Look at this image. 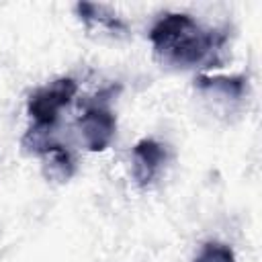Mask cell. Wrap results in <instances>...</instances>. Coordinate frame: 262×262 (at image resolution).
<instances>
[{
	"label": "cell",
	"instance_id": "1",
	"mask_svg": "<svg viewBox=\"0 0 262 262\" xmlns=\"http://www.w3.org/2000/svg\"><path fill=\"white\" fill-rule=\"evenodd\" d=\"M149 41L160 61L176 68H192L209 61L221 49L225 35L203 29L190 14L166 12L154 23Z\"/></svg>",
	"mask_w": 262,
	"mask_h": 262
},
{
	"label": "cell",
	"instance_id": "2",
	"mask_svg": "<svg viewBox=\"0 0 262 262\" xmlns=\"http://www.w3.org/2000/svg\"><path fill=\"white\" fill-rule=\"evenodd\" d=\"M76 92L78 84L74 78H57L51 84L35 90L27 102V113L35 121V127L51 129L59 117V111L70 104Z\"/></svg>",
	"mask_w": 262,
	"mask_h": 262
},
{
	"label": "cell",
	"instance_id": "3",
	"mask_svg": "<svg viewBox=\"0 0 262 262\" xmlns=\"http://www.w3.org/2000/svg\"><path fill=\"white\" fill-rule=\"evenodd\" d=\"M115 129H117V119L115 115L100 104L88 106L80 119H78V133L82 143L90 149V151H102L108 147V143L115 137Z\"/></svg>",
	"mask_w": 262,
	"mask_h": 262
},
{
	"label": "cell",
	"instance_id": "4",
	"mask_svg": "<svg viewBox=\"0 0 262 262\" xmlns=\"http://www.w3.org/2000/svg\"><path fill=\"white\" fill-rule=\"evenodd\" d=\"M166 162V147L151 139H139L131 151V174L139 186H147Z\"/></svg>",
	"mask_w": 262,
	"mask_h": 262
},
{
	"label": "cell",
	"instance_id": "5",
	"mask_svg": "<svg viewBox=\"0 0 262 262\" xmlns=\"http://www.w3.org/2000/svg\"><path fill=\"white\" fill-rule=\"evenodd\" d=\"M76 12H78L80 20L92 31H100V33H108V35H117V37L127 33V25L115 12H111L106 6L80 2V4H76Z\"/></svg>",
	"mask_w": 262,
	"mask_h": 262
},
{
	"label": "cell",
	"instance_id": "6",
	"mask_svg": "<svg viewBox=\"0 0 262 262\" xmlns=\"http://www.w3.org/2000/svg\"><path fill=\"white\" fill-rule=\"evenodd\" d=\"M196 88L223 102H233L244 96L246 90V78L244 76H199Z\"/></svg>",
	"mask_w": 262,
	"mask_h": 262
},
{
	"label": "cell",
	"instance_id": "7",
	"mask_svg": "<svg viewBox=\"0 0 262 262\" xmlns=\"http://www.w3.org/2000/svg\"><path fill=\"white\" fill-rule=\"evenodd\" d=\"M41 160H43V174L49 178V180H55V182H66L74 176L76 172V164H74V158L72 154L61 145V143H47L43 149H41Z\"/></svg>",
	"mask_w": 262,
	"mask_h": 262
},
{
	"label": "cell",
	"instance_id": "8",
	"mask_svg": "<svg viewBox=\"0 0 262 262\" xmlns=\"http://www.w3.org/2000/svg\"><path fill=\"white\" fill-rule=\"evenodd\" d=\"M192 262H235V254L229 246L219 242H207Z\"/></svg>",
	"mask_w": 262,
	"mask_h": 262
}]
</instances>
